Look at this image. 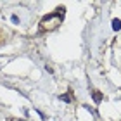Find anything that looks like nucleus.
<instances>
[{"label": "nucleus", "mask_w": 121, "mask_h": 121, "mask_svg": "<svg viewBox=\"0 0 121 121\" xmlns=\"http://www.w3.org/2000/svg\"><path fill=\"white\" fill-rule=\"evenodd\" d=\"M112 30H114V31L121 30V21H119V19H114V21H112Z\"/></svg>", "instance_id": "nucleus-1"}, {"label": "nucleus", "mask_w": 121, "mask_h": 121, "mask_svg": "<svg viewBox=\"0 0 121 121\" xmlns=\"http://www.w3.org/2000/svg\"><path fill=\"white\" fill-rule=\"evenodd\" d=\"M93 100H95L97 104L102 100V97H100V93H99V92H93Z\"/></svg>", "instance_id": "nucleus-2"}, {"label": "nucleus", "mask_w": 121, "mask_h": 121, "mask_svg": "<svg viewBox=\"0 0 121 121\" xmlns=\"http://www.w3.org/2000/svg\"><path fill=\"white\" fill-rule=\"evenodd\" d=\"M12 23H14V24L19 23V17H17V16H12Z\"/></svg>", "instance_id": "nucleus-3"}, {"label": "nucleus", "mask_w": 121, "mask_h": 121, "mask_svg": "<svg viewBox=\"0 0 121 121\" xmlns=\"http://www.w3.org/2000/svg\"><path fill=\"white\" fill-rule=\"evenodd\" d=\"M60 99H62L64 102H71V99H69V97H66V95H60Z\"/></svg>", "instance_id": "nucleus-4"}]
</instances>
